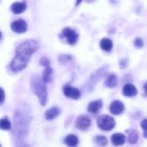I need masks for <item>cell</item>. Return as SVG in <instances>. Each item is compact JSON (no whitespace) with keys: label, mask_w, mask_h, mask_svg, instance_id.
<instances>
[{"label":"cell","mask_w":147,"mask_h":147,"mask_svg":"<svg viewBox=\"0 0 147 147\" xmlns=\"http://www.w3.org/2000/svg\"><path fill=\"white\" fill-rule=\"evenodd\" d=\"M37 49L38 44L33 40H26L20 44L16 47V56L10 63V69L15 72H18L24 69L27 66L31 55L36 53Z\"/></svg>","instance_id":"cell-1"},{"label":"cell","mask_w":147,"mask_h":147,"mask_svg":"<svg viewBox=\"0 0 147 147\" xmlns=\"http://www.w3.org/2000/svg\"><path fill=\"white\" fill-rule=\"evenodd\" d=\"M31 89L35 95L37 96L40 103L42 106H45L47 102V97H48V91L47 87L45 85V83L38 76L33 77L31 78Z\"/></svg>","instance_id":"cell-2"},{"label":"cell","mask_w":147,"mask_h":147,"mask_svg":"<svg viewBox=\"0 0 147 147\" xmlns=\"http://www.w3.org/2000/svg\"><path fill=\"white\" fill-rule=\"evenodd\" d=\"M27 120L28 117L25 115L21 114V112L16 114V132L17 133V134H19L20 139L21 136L23 138V134H27Z\"/></svg>","instance_id":"cell-3"},{"label":"cell","mask_w":147,"mask_h":147,"mask_svg":"<svg viewBox=\"0 0 147 147\" xmlns=\"http://www.w3.org/2000/svg\"><path fill=\"white\" fill-rule=\"evenodd\" d=\"M98 127L103 131H111L115 127V121L113 117L108 115H101L97 121Z\"/></svg>","instance_id":"cell-4"},{"label":"cell","mask_w":147,"mask_h":147,"mask_svg":"<svg viewBox=\"0 0 147 147\" xmlns=\"http://www.w3.org/2000/svg\"><path fill=\"white\" fill-rule=\"evenodd\" d=\"M62 35L67 39V41L71 45L75 44L78 40L77 33L74 29H71L69 28H66L62 30Z\"/></svg>","instance_id":"cell-5"},{"label":"cell","mask_w":147,"mask_h":147,"mask_svg":"<svg viewBox=\"0 0 147 147\" xmlns=\"http://www.w3.org/2000/svg\"><path fill=\"white\" fill-rule=\"evenodd\" d=\"M11 29L17 33V34H22V33H24L26 32L27 30V28H28V25H27V22L23 20V19H18L15 22H13L11 23Z\"/></svg>","instance_id":"cell-6"},{"label":"cell","mask_w":147,"mask_h":147,"mask_svg":"<svg viewBox=\"0 0 147 147\" xmlns=\"http://www.w3.org/2000/svg\"><path fill=\"white\" fill-rule=\"evenodd\" d=\"M91 124V120L87 115L79 116L75 121V127L81 130H87Z\"/></svg>","instance_id":"cell-7"},{"label":"cell","mask_w":147,"mask_h":147,"mask_svg":"<svg viewBox=\"0 0 147 147\" xmlns=\"http://www.w3.org/2000/svg\"><path fill=\"white\" fill-rule=\"evenodd\" d=\"M63 93L67 97L72 98V99H79L81 96V92L78 89L69 86V85H66L63 88Z\"/></svg>","instance_id":"cell-8"},{"label":"cell","mask_w":147,"mask_h":147,"mask_svg":"<svg viewBox=\"0 0 147 147\" xmlns=\"http://www.w3.org/2000/svg\"><path fill=\"white\" fill-rule=\"evenodd\" d=\"M125 110V106L120 101H114L110 105V112L113 115H119Z\"/></svg>","instance_id":"cell-9"},{"label":"cell","mask_w":147,"mask_h":147,"mask_svg":"<svg viewBox=\"0 0 147 147\" xmlns=\"http://www.w3.org/2000/svg\"><path fill=\"white\" fill-rule=\"evenodd\" d=\"M123 95L127 97H133L138 94V90L132 84H126L123 88Z\"/></svg>","instance_id":"cell-10"},{"label":"cell","mask_w":147,"mask_h":147,"mask_svg":"<svg viewBox=\"0 0 147 147\" xmlns=\"http://www.w3.org/2000/svg\"><path fill=\"white\" fill-rule=\"evenodd\" d=\"M27 8V4L25 2H16L14 3L11 6H10V9L14 14H20L22 12H23Z\"/></svg>","instance_id":"cell-11"},{"label":"cell","mask_w":147,"mask_h":147,"mask_svg":"<svg viewBox=\"0 0 147 147\" xmlns=\"http://www.w3.org/2000/svg\"><path fill=\"white\" fill-rule=\"evenodd\" d=\"M112 143L114 146H122L126 142V136L122 134L117 133L112 135Z\"/></svg>","instance_id":"cell-12"},{"label":"cell","mask_w":147,"mask_h":147,"mask_svg":"<svg viewBox=\"0 0 147 147\" xmlns=\"http://www.w3.org/2000/svg\"><path fill=\"white\" fill-rule=\"evenodd\" d=\"M102 105H103V103H102L101 100L92 102L91 103H89V105L88 107V111L92 114H96L102 108Z\"/></svg>","instance_id":"cell-13"},{"label":"cell","mask_w":147,"mask_h":147,"mask_svg":"<svg viewBox=\"0 0 147 147\" xmlns=\"http://www.w3.org/2000/svg\"><path fill=\"white\" fill-rule=\"evenodd\" d=\"M117 84H118V78L113 74L109 75L105 81V85L108 88H114L117 86Z\"/></svg>","instance_id":"cell-14"},{"label":"cell","mask_w":147,"mask_h":147,"mask_svg":"<svg viewBox=\"0 0 147 147\" xmlns=\"http://www.w3.org/2000/svg\"><path fill=\"white\" fill-rule=\"evenodd\" d=\"M52 74H53V71H52L51 67L49 65L46 66V68H45V70H44V71L42 73V81L44 83L51 82V80H52Z\"/></svg>","instance_id":"cell-15"},{"label":"cell","mask_w":147,"mask_h":147,"mask_svg":"<svg viewBox=\"0 0 147 147\" xmlns=\"http://www.w3.org/2000/svg\"><path fill=\"white\" fill-rule=\"evenodd\" d=\"M100 46H101V48L104 51H107V52H109L111 51V49L113 48V42L111 40L109 39H102L101 40V43H100Z\"/></svg>","instance_id":"cell-16"},{"label":"cell","mask_w":147,"mask_h":147,"mask_svg":"<svg viewBox=\"0 0 147 147\" xmlns=\"http://www.w3.org/2000/svg\"><path fill=\"white\" fill-rule=\"evenodd\" d=\"M60 115V109L56 107H54V108H51L50 109H49L47 112H46V118L48 120H53L55 119L56 116H58Z\"/></svg>","instance_id":"cell-17"},{"label":"cell","mask_w":147,"mask_h":147,"mask_svg":"<svg viewBox=\"0 0 147 147\" xmlns=\"http://www.w3.org/2000/svg\"><path fill=\"white\" fill-rule=\"evenodd\" d=\"M78 142H79L78 138L75 135H73V134L68 135L66 137V139H65V143L68 146H77Z\"/></svg>","instance_id":"cell-18"},{"label":"cell","mask_w":147,"mask_h":147,"mask_svg":"<svg viewBox=\"0 0 147 147\" xmlns=\"http://www.w3.org/2000/svg\"><path fill=\"white\" fill-rule=\"evenodd\" d=\"M139 140V134L136 130H130L128 134V142L130 144H136Z\"/></svg>","instance_id":"cell-19"},{"label":"cell","mask_w":147,"mask_h":147,"mask_svg":"<svg viewBox=\"0 0 147 147\" xmlns=\"http://www.w3.org/2000/svg\"><path fill=\"white\" fill-rule=\"evenodd\" d=\"M94 140L97 145L101 146H106L107 144V139L105 136H102V135H99V136L94 137Z\"/></svg>","instance_id":"cell-20"},{"label":"cell","mask_w":147,"mask_h":147,"mask_svg":"<svg viewBox=\"0 0 147 147\" xmlns=\"http://www.w3.org/2000/svg\"><path fill=\"white\" fill-rule=\"evenodd\" d=\"M11 127L10 122L8 121V119H1L0 120V129L2 130H10Z\"/></svg>","instance_id":"cell-21"},{"label":"cell","mask_w":147,"mask_h":147,"mask_svg":"<svg viewBox=\"0 0 147 147\" xmlns=\"http://www.w3.org/2000/svg\"><path fill=\"white\" fill-rule=\"evenodd\" d=\"M141 127L143 129L144 137L147 139V119H145L141 121Z\"/></svg>","instance_id":"cell-22"},{"label":"cell","mask_w":147,"mask_h":147,"mask_svg":"<svg viewBox=\"0 0 147 147\" xmlns=\"http://www.w3.org/2000/svg\"><path fill=\"white\" fill-rule=\"evenodd\" d=\"M134 44H135V46H136L137 47H139V48H140V47H142L144 46V42H143V40H142L140 38H137V39L134 40Z\"/></svg>","instance_id":"cell-23"},{"label":"cell","mask_w":147,"mask_h":147,"mask_svg":"<svg viewBox=\"0 0 147 147\" xmlns=\"http://www.w3.org/2000/svg\"><path fill=\"white\" fill-rule=\"evenodd\" d=\"M40 63H41V65H43V66H48V65H49V59H48L47 58H45V57H43V58L41 59Z\"/></svg>","instance_id":"cell-24"},{"label":"cell","mask_w":147,"mask_h":147,"mask_svg":"<svg viewBox=\"0 0 147 147\" xmlns=\"http://www.w3.org/2000/svg\"><path fill=\"white\" fill-rule=\"evenodd\" d=\"M5 98V95H4V91L2 88H0V105L3 102Z\"/></svg>","instance_id":"cell-25"},{"label":"cell","mask_w":147,"mask_h":147,"mask_svg":"<svg viewBox=\"0 0 147 147\" xmlns=\"http://www.w3.org/2000/svg\"><path fill=\"white\" fill-rule=\"evenodd\" d=\"M144 90H145V92H146V94L147 95V83L144 85Z\"/></svg>","instance_id":"cell-26"},{"label":"cell","mask_w":147,"mask_h":147,"mask_svg":"<svg viewBox=\"0 0 147 147\" xmlns=\"http://www.w3.org/2000/svg\"><path fill=\"white\" fill-rule=\"evenodd\" d=\"M81 1H82V0H76V5H79L80 3H81Z\"/></svg>","instance_id":"cell-27"},{"label":"cell","mask_w":147,"mask_h":147,"mask_svg":"<svg viewBox=\"0 0 147 147\" xmlns=\"http://www.w3.org/2000/svg\"><path fill=\"white\" fill-rule=\"evenodd\" d=\"M1 39H2V33L0 32V40H1Z\"/></svg>","instance_id":"cell-28"}]
</instances>
